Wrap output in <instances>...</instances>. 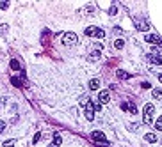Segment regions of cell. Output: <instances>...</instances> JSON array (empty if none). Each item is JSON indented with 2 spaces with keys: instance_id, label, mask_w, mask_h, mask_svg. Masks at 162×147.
Wrapping results in <instances>:
<instances>
[{
  "instance_id": "obj_4",
  "label": "cell",
  "mask_w": 162,
  "mask_h": 147,
  "mask_svg": "<svg viewBox=\"0 0 162 147\" xmlns=\"http://www.w3.org/2000/svg\"><path fill=\"white\" fill-rule=\"evenodd\" d=\"M78 43V37L75 32H66L62 36V44H66V46H75Z\"/></svg>"
},
{
  "instance_id": "obj_8",
  "label": "cell",
  "mask_w": 162,
  "mask_h": 147,
  "mask_svg": "<svg viewBox=\"0 0 162 147\" xmlns=\"http://www.w3.org/2000/svg\"><path fill=\"white\" fill-rule=\"evenodd\" d=\"M148 60H150L151 64H157V66L162 64V59H160V55L159 53H150L148 55Z\"/></svg>"
},
{
  "instance_id": "obj_29",
  "label": "cell",
  "mask_w": 162,
  "mask_h": 147,
  "mask_svg": "<svg viewBox=\"0 0 162 147\" xmlns=\"http://www.w3.org/2000/svg\"><path fill=\"white\" fill-rule=\"evenodd\" d=\"M159 82L162 83V73H160V75H159Z\"/></svg>"
},
{
  "instance_id": "obj_25",
  "label": "cell",
  "mask_w": 162,
  "mask_h": 147,
  "mask_svg": "<svg viewBox=\"0 0 162 147\" xmlns=\"http://www.w3.org/2000/svg\"><path fill=\"white\" fill-rule=\"evenodd\" d=\"M39 140H41V133H36V135H34V144H38Z\"/></svg>"
},
{
  "instance_id": "obj_23",
  "label": "cell",
  "mask_w": 162,
  "mask_h": 147,
  "mask_svg": "<svg viewBox=\"0 0 162 147\" xmlns=\"http://www.w3.org/2000/svg\"><path fill=\"white\" fill-rule=\"evenodd\" d=\"M7 7H9V2H7V0H6V2H2V4H0V9H4V11H6Z\"/></svg>"
},
{
  "instance_id": "obj_26",
  "label": "cell",
  "mask_w": 162,
  "mask_h": 147,
  "mask_svg": "<svg viewBox=\"0 0 162 147\" xmlns=\"http://www.w3.org/2000/svg\"><path fill=\"white\" fill-rule=\"evenodd\" d=\"M4 131H6V122L0 120V133H4Z\"/></svg>"
},
{
  "instance_id": "obj_16",
  "label": "cell",
  "mask_w": 162,
  "mask_h": 147,
  "mask_svg": "<svg viewBox=\"0 0 162 147\" xmlns=\"http://www.w3.org/2000/svg\"><path fill=\"white\" fill-rule=\"evenodd\" d=\"M137 27H139V30H148V23H146V20L139 22V23H137Z\"/></svg>"
},
{
  "instance_id": "obj_13",
  "label": "cell",
  "mask_w": 162,
  "mask_h": 147,
  "mask_svg": "<svg viewBox=\"0 0 162 147\" xmlns=\"http://www.w3.org/2000/svg\"><path fill=\"white\" fill-rule=\"evenodd\" d=\"M144 140L153 144V142H157V135H155V133H146V135H144Z\"/></svg>"
},
{
  "instance_id": "obj_1",
  "label": "cell",
  "mask_w": 162,
  "mask_h": 147,
  "mask_svg": "<svg viewBox=\"0 0 162 147\" xmlns=\"http://www.w3.org/2000/svg\"><path fill=\"white\" fill-rule=\"evenodd\" d=\"M153 114H155V106L151 103H148L144 106V112H143V122H144L146 126H150L151 122H153Z\"/></svg>"
},
{
  "instance_id": "obj_9",
  "label": "cell",
  "mask_w": 162,
  "mask_h": 147,
  "mask_svg": "<svg viewBox=\"0 0 162 147\" xmlns=\"http://www.w3.org/2000/svg\"><path fill=\"white\" fill-rule=\"evenodd\" d=\"M61 142H62L61 135H57V133H55V135H54V140H52V144L48 147H59V145H61Z\"/></svg>"
},
{
  "instance_id": "obj_28",
  "label": "cell",
  "mask_w": 162,
  "mask_h": 147,
  "mask_svg": "<svg viewBox=\"0 0 162 147\" xmlns=\"http://www.w3.org/2000/svg\"><path fill=\"white\" fill-rule=\"evenodd\" d=\"M109 12H111L112 16H114V14H116V12H118V9H116V6H112V7H111V11H109Z\"/></svg>"
},
{
  "instance_id": "obj_15",
  "label": "cell",
  "mask_w": 162,
  "mask_h": 147,
  "mask_svg": "<svg viewBox=\"0 0 162 147\" xmlns=\"http://www.w3.org/2000/svg\"><path fill=\"white\" fill-rule=\"evenodd\" d=\"M100 59V51H98V50H96V51H93V53L89 55V60H93V62H95V60H98Z\"/></svg>"
},
{
  "instance_id": "obj_19",
  "label": "cell",
  "mask_w": 162,
  "mask_h": 147,
  "mask_svg": "<svg viewBox=\"0 0 162 147\" xmlns=\"http://www.w3.org/2000/svg\"><path fill=\"white\" fill-rule=\"evenodd\" d=\"M127 110H130V114H132V115L137 114V108H135V106H134L132 103H128V108H127Z\"/></svg>"
},
{
  "instance_id": "obj_11",
  "label": "cell",
  "mask_w": 162,
  "mask_h": 147,
  "mask_svg": "<svg viewBox=\"0 0 162 147\" xmlns=\"http://www.w3.org/2000/svg\"><path fill=\"white\" fill-rule=\"evenodd\" d=\"M9 66H11L13 71H22V67H20V62H18L16 59H13L11 62H9Z\"/></svg>"
},
{
  "instance_id": "obj_18",
  "label": "cell",
  "mask_w": 162,
  "mask_h": 147,
  "mask_svg": "<svg viewBox=\"0 0 162 147\" xmlns=\"http://www.w3.org/2000/svg\"><path fill=\"white\" fill-rule=\"evenodd\" d=\"M151 94H153V98H162V91H160V89H153Z\"/></svg>"
},
{
  "instance_id": "obj_24",
  "label": "cell",
  "mask_w": 162,
  "mask_h": 147,
  "mask_svg": "<svg viewBox=\"0 0 162 147\" xmlns=\"http://www.w3.org/2000/svg\"><path fill=\"white\" fill-rule=\"evenodd\" d=\"M100 110H102V103L100 101H96L95 103V112H100Z\"/></svg>"
},
{
  "instance_id": "obj_3",
  "label": "cell",
  "mask_w": 162,
  "mask_h": 147,
  "mask_svg": "<svg viewBox=\"0 0 162 147\" xmlns=\"http://www.w3.org/2000/svg\"><path fill=\"white\" fill-rule=\"evenodd\" d=\"M84 34L87 36V37H98V39L105 37V32H103L102 28H98V27H87L84 30Z\"/></svg>"
},
{
  "instance_id": "obj_10",
  "label": "cell",
  "mask_w": 162,
  "mask_h": 147,
  "mask_svg": "<svg viewBox=\"0 0 162 147\" xmlns=\"http://www.w3.org/2000/svg\"><path fill=\"white\" fill-rule=\"evenodd\" d=\"M89 89L91 91H98V89H100V80H98V78H93L89 82Z\"/></svg>"
},
{
  "instance_id": "obj_27",
  "label": "cell",
  "mask_w": 162,
  "mask_h": 147,
  "mask_svg": "<svg viewBox=\"0 0 162 147\" xmlns=\"http://www.w3.org/2000/svg\"><path fill=\"white\" fill-rule=\"evenodd\" d=\"M141 85H143V89H151V83L150 82H143Z\"/></svg>"
},
{
  "instance_id": "obj_22",
  "label": "cell",
  "mask_w": 162,
  "mask_h": 147,
  "mask_svg": "<svg viewBox=\"0 0 162 147\" xmlns=\"http://www.w3.org/2000/svg\"><path fill=\"white\" fill-rule=\"evenodd\" d=\"M11 82L14 83V85H16V87H23V85H22V82H20V80H18V78H14V76H13V80H11Z\"/></svg>"
},
{
  "instance_id": "obj_6",
  "label": "cell",
  "mask_w": 162,
  "mask_h": 147,
  "mask_svg": "<svg viewBox=\"0 0 162 147\" xmlns=\"http://www.w3.org/2000/svg\"><path fill=\"white\" fill-rule=\"evenodd\" d=\"M144 41L146 43H151V44H157L159 48L162 46V37L160 36H157V34H148V36L144 37Z\"/></svg>"
},
{
  "instance_id": "obj_7",
  "label": "cell",
  "mask_w": 162,
  "mask_h": 147,
  "mask_svg": "<svg viewBox=\"0 0 162 147\" xmlns=\"http://www.w3.org/2000/svg\"><path fill=\"white\" fill-rule=\"evenodd\" d=\"M98 101H100L102 105H105L111 101V92L109 91H100V94H98Z\"/></svg>"
},
{
  "instance_id": "obj_12",
  "label": "cell",
  "mask_w": 162,
  "mask_h": 147,
  "mask_svg": "<svg viewBox=\"0 0 162 147\" xmlns=\"http://www.w3.org/2000/svg\"><path fill=\"white\" fill-rule=\"evenodd\" d=\"M118 78H121V80H128L130 73H127V71H123V69H119V71H118Z\"/></svg>"
},
{
  "instance_id": "obj_14",
  "label": "cell",
  "mask_w": 162,
  "mask_h": 147,
  "mask_svg": "<svg viewBox=\"0 0 162 147\" xmlns=\"http://www.w3.org/2000/svg\"><path fill=\"white\" fill-rule=\"evenodd\" d=\"M123 46H125V39H116V41H114V48L123 50Z\"/></svg>"
},
{
  "instance_id": "obj_21",
  "label": "cell",
  "mask_w": 162,
  "mask_h": 147,
  "mask_svg": "<svg viewBox=\"0 0 162 147\" xmlns=\"http://www.w3.org/2000/svg\"><path fill=\"white\" fill-rule=\"evenodd\" d=\"M7 25H0V36H6V32H7Z\"/></svg>"
},
{
  "instance_id": "obj_20",
  "label": "cell",
  "mask_w": 162,
  "mask_h": 147,
  "mask_svg": "<svg viewBox=\"0 0 162 147\" xmlns=\"http://www.w3.org/2000/svg\"><path fill=\"white\" fill-rule=\"evenodd\" d=\"M14 142H16V140L9 138V140H6V142H4V147H13V145H14Z\"/></svg>"
},
{
  "instance_id": "obj_2",
  "label": "cell",
  "mask_w": 162,
  "mask_h": 147,
  "mask_svg": "<svg viewBox=\"0 0 162 147\" xmlns=\"http://www.w3.org/2000/svg\"><path fill=\"white\" fill-rule=\"evenodd\" d=\"M91 138H93V140H95L98 145H102V147H109V140L105 138V135H103L102 131H98V130L93 131V133H91Z\"/></svg>"
},
{
  "instance_id": "obj_17",
  "label": "cell",
  "mask_w": 162,
  "mask_h": 147,
  "mask_svg": "<svg viewBox=\"0 0 162 147\" xmlns=\"http://www.w3.org/2000/svg\"><path fill=\"white\" fill-rule=\"evenodd\" d=\"M155 130L162 131V115H160V117H159V119L155 120Z\"/></svg>"
},
{
  "instance_id": "obj_5",
  "label": "cell",
  "mask_w": 162,
  "mask_h": 147,
  "mask_svg": "<svg viewBox=\"0 0 162 147\" xmlns=\"http://www.w3.org/2000/svg\"><path fill=\"white\" fill-rule=\"evenodd\" d=\"M84 106H86V119L93 120V119H95V103H93L91 99H87Z\"/></svg>"
}]
</instances>
